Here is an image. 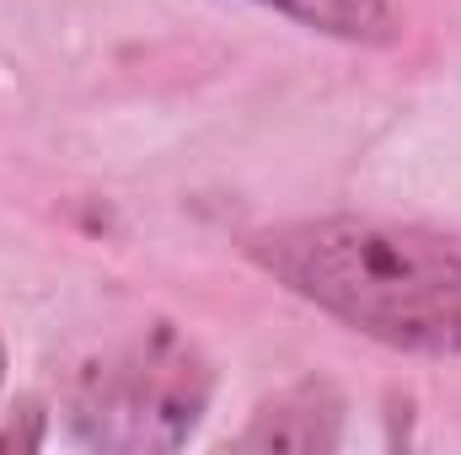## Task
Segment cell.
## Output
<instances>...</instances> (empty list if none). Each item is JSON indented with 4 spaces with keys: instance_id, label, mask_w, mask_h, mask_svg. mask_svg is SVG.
Masks as SVG:
<instances>
[{
    "instance_id": "1",
    "label": "cell",
    "mask_w": 461,
    "mask_h": 455,
    "mask_svg": "<svg viewBox=\"0 0 461 455\" xmlns=\"http://www.w3.org/2000/svg\"><path fill=\"white\" fill-rule=\"evenodd\" d=\"M247 257L333 322L408 353H461V236L370 215L290 220Z\"/></svg>"
},
{
    "instance_id": "2",
    "label": "cell",
    "mask_w": 461,
    "mask_h": 455,
    "mask_svg": "<svg viewBox=\"0 0 461 455\" xmlns=\"http://www.w3.org/2000/svg\"><path fill=\"white\" fill-rule=\"evenodd\" d=\"M215 375L177 327L156 322L140 338L92 359L70 386V434L92 451H177L210 407Z\"/></svg>"
},
{
    "instance_id": "3",
    "label": "cell",
    "mask_w": 461,
    "mask_h": 455,
    "mask_svg": "<svg viewBox=\"0 0 461 455\" xmlns=\"http://www.w3.org/2000/svg\"><path fill=\"white\" fill-rule=\"evenodd\" d=\"M339 424H344L339 391L328 380H306V386H290L274 402H263L236 445L241 451H333Z\"/></svg>"
},
{
    "instance_id": "4",
    "label": "cell",
    "mask_w": 461,
    "mask_h": 455,
    "mask_svg": "<svg viewBox=\"0 0 461 455\" xmlns=\"http://www.w3.org/2000/svg\"><path fill=\"white\" fill-rule=\"evenodd\" d=\"M312 32L344 38V43H392L397 38V11L392 0H258Z\"/></svg>"
},
{
    "instance_id": "5",
    "label": "cell",
    "mask_w": 461,
    "mask_h": 455,
    "mask_svg": "<svg viewBox=\"0 0 461 455\" xmlns=\"http://www.w3.org/2000/svg\"><path fill=\"white\" fill-rule=\"evenodd\" d=\"M0 380H5V343H0Z\"/></svg>"
}]
</instances>
